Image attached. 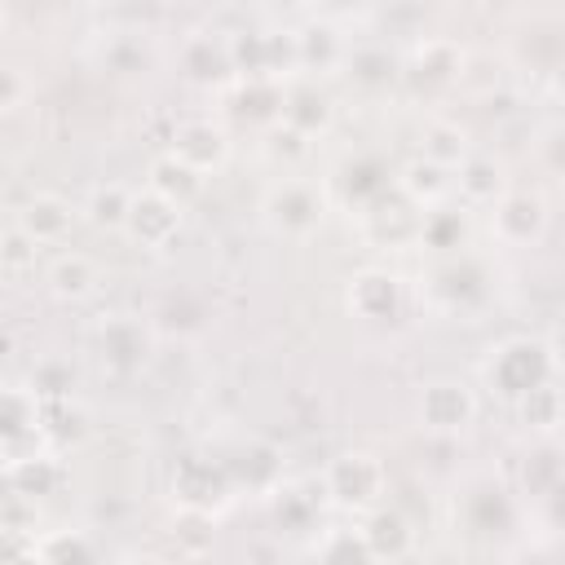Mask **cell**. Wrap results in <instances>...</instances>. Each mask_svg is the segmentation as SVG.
I'll use <instances>...</instances> for the list:
<instances>
[{"mask_svg":"<svg viewBox=\"0 0 565 565\" xmlns=\"http://www.w3.org/2000/svg\"><path fill=\"white\" fill-rule=\"evenodd\" d=\"M556 371H561V362H556L552 344H547V340H534V335H508V340H499V344L490 349L486 366H481L486 384H490L499 397H508V402H516V397H525L530 388L556 380Z\"/></svg>","mask_w":565,"mask_h":565,"instance_id":"6da1fadb","label":"cell"},{"mask_svg":"<svg viewBox=\"0 0 565 565\" xmlns=\"http://www.w3.org/2000/svg\"><path fill=\"white\" fill-rule=\"evenodd\" d=\"M322 494L353 516H366L371 508L384 503L388 494V468L380 455L371 450H340L335 459H327L322 468Z\"/></svg>","mask_w":565,"mask_h":565,"instance_id":"7a4b0ae2","label":"cell"},{"mask_svg":"<svg viewBox=\"0 0 565 565\" xmlns=\"http://www.w3.org/2000/svg\"><path fill=\"white\" fill-rule=\"evenodd\" d=\"M327 216V194L309 177H278L260 199V221L278 238H309Z\"/></svg>","mask_w":565,"mask_h":565,"instance_id":"3957f363","label":"cell"},{"mask_svg":"<svg viewBox=\"0 0 565 565\" xmlns=\"http://www.w3.org/2000/svg\"><path fill=\"white\" fill-rule=\"evenodd\" d=\"M415 419L433 437H459V433H468L472 419H477V393H472V384H463L455 375H437V380L419 384Z\"/></svg>","mask_w":565,"mask_h":565,"instance_id":"277c9868","label":"cell"},{"mask_svg":"<svg viewBox=\"0 0 565 565\" xmlns=\"http://www.w3.org/2000/svg\"><path fill=\"white\" fill-rule=\"evenodd\" d=\"M547 221H552V212H547L543 194H534V190H508L490 207V234L503 247H534V243H543Z\"/></svg>","mask_w":565,"mask_h":565,"instance_id":"5b68a950","label":"cell"},{"mask_svg":"<svg viewBox=\"0 0 565 565\" xmlns=\"http://www.w3.org/2000/svg\"><path fill=\"white\" fill-rule=\"evenodd\" d=\"M344 305L358 322H393L406 309V282L393 269H358L344 287Z\"/></svg>","mask_w":565,"mask_h":565,"instance_id":"8992f818","label":"cell"},{"mask_svg":"<svg viewBox=\"0 0 565 565\" xmlns=\"http://www.w3.org/2000/svg\"><path fill=\"white\" fill-rule=\"evenodd\" d=\"M93 340H97L102 366H106L110 375H137V371L150 362V331H146L141 318L110 313V318L97 322Z\"/></svg>","mask_w":565,"mask_h":565,"instance_id":"52a82bcc","label":"cell"},{"mask_svg":"<svg viewBox=\"0 0 565 565\" xmlns=\"http://www.w3.org/2000/svg\"><path fill=\"white\" fill-rule=\"evenodd\" d=\"M181 221H185V207H177L172 199H163L159 190L141 185L132 194V207H128V221H124V234L150 252H163L177 243L181 234Z\"/></svg>","mask_w":565,"mask_h":565,"instance_id":"ba28073f","label":"cell"},{"mask_svg":"<svg viewBox=\"0 0 565 565\" xmlns=\"http://www.w3.org/2000/svg\"><path fill=\"white\" fill-rule=\"evenodd\" d=\"M362 230L375 247H406V243H419L424 234V212L393 185L384 190L375 203L362 207Z\"/></svg>","mask_w":565,"mask_h":565,"instance_id":"9c48e42d","label":"cell"},{"mask_svg":"<svg viewBox=\"0 0 565 565\" xmlns=\"http://www.w3.org/2000/svg\"><path fill=\"white\" fill-rule=\"evenodd\" d=\"M172 494L181 499V508H199L212 512L216 503H225L234 494V477L225 468V459H203V455H185L172 472Z\"/></svg>","mask_w":565,"mask_h":565,"instance_id":"30bf717a","label":"cell"},{"mask_svg":"<svg viewBox=\"0 0 565 565\" xmlns=\"http://www.w3.org/2000/svg\"><path fill=\"white\" fill-rule=\"evenodd\" d=\"M393 185L428 216V212H437V207H446L455 199V168L450 163H437L428 154H415L411 163L397 168V181Z\"/></svg>","mask_w":565,"mask_h":565,"instance_id":"8fae6325","label":"cell"},{"mask_svg":"<svg viewBox=\"0 0 565 565\" xmlns=\"http://www.w3.org/2000/svg\"><path fill=\"white\" fill-rule=\"evenodd\" d=\"M0 433H4V455H18L22 441H44V397L31 384H9L0 402Z\"/></svg>","mask_w":565,"mask_h":565,"instance_id":"7c38bea8","label":"cell"},{"mask_svg":"<svg viewBox=\"0 0 565 565\" xmlns=\"http://www.w3.org/2000/svg\"><path fill=\"white\" fill-rule=\"evenodd\" d=\"M168 150H172L177 159H185L190 168H199L203 177H212V172H221L225 159H230V137H225V128L212 124V119H185V124H177Z\"/></svg>","mask_w":565,"mask_h":565,"instance_id":"4fadbf2b","label":"cell"},{"mask_svg":"<svg viewBox=\"0 0 565 565\" xmlns=\"http://www.w3.org/2000/svg\"><path fill=\"white\" fill-rule=\"evenodd\" d=\"M75 207L62 199V194H49V190H40V194H31L18 212H13V225L18 230H26L40 247H53V243H62L71 230H75Z\"/></svg>","mask_w":565,"mask_h":565,"instance_id":"5bb4252c","label":"cell"},{"mask_svg":"<svg viewBox=\"0 0 565 565\" xmlns=\"http://www.w3.org/2000/svg\"><path fill=\"white\" fill-rule=\"evenodd\" d=\"M508 172L494 154H468L459 168H455V199L472 212V207H494L503 194H508Z\"/></svg>","mask_w":565,"mask_h":565,"instance_id":"9a60e30c","label":"cell"},{"mask_svg":"<svg viewBox=\"0 0 565 565\" xmlns=\"http://www.w3.org/2000/svg\"><path fill=\"white\" fill-rule=\"evenodd\" d=\"M97 282H102L97 260L84 256V252H57V256L49 260V269H44L49 296H53V300H66V305H79V300L97 296Z\"/></svg>","mask_w":565,"mask_h":565,"instance_id":"2e32d148","label":"cell"},{"mask_svg":"<svg viewBox=\"0 0 565 565\" xmlns=\"http://www.w3.org/2000/svg\"><path fill=\"white\" fill-rule=\"evenodd\" d=\"M296 44H300V75H331V71H344L349 49H353L331 22H305V26L296 31Z\"/></svg>","mask_w":565,"mask_h":565,"instance_id":"e0dca14e","label":"cell"},{"mask_svg":"<svg viewBox=\"0 0 565 565\" xmlns=\"http://www.w3.org/2000/svg\"><path fill=\"white\" fill-rule=\"evenodd\" d=\"M278 119H287V124L300 128L305 137H318V132L331 128L335 106H331V97H327L313 79H296V84L282 88V115H278Z\"/></svg>","mask_w":565,"mask_h":565,"instance_id":"ac0fdd59","label":"cell"},{"mask_svg":"<svg viewBox=\"0 0 565 565\" xmlns=\"http://www.w3.org/2000/svg\"><path fill=\"white\" fill-rule=\"evenodd\" d=\"M362 534H366L371 561H402V556H411V547H415L411 521H406L397 508H384V503L362 516Z\"/></svg>","mask_w":565,"mask_h":565,"instance_id":"d6986e66","label":"cell"},{"mask_svg":"<svg viewBox=\"0 0 565 565\" xmlns=\"http://www.w3.org/2000/svg\"><path fill=\"white\" fill-rule=\"evenodd\" d=\"M4 481L13 494L22 499H44L62 486V463L49 450H26V455H9L4 459Z\"/></svg>","mask_w":565,"mask_h":565,"instance_id":"ffe728a7","label":"cell"},{"mask_svg":"<svg viewBox=\"0 0 565 565\" xmlns=\"http://www.w3.org/2000/svg\"><path fill=\"white\" fill-rule=\"evenodd\" d=\"M146 185L159 190L163 199H172L177 207H190V203H199L207 177H203L199 168H190L185 159H177L172 150H163L159 159H150V168H146Z\"/></svg>","mask_w":565,"mask_h":565,"instance_id":"44dd1931","label":"cell"},{"mask_svg":"<svg viewBox=\"0 0 565 565\" xmlns=\"http://www.w3.org/2000/svg\"><path fill=\"white\" fill-rule=\"evenodd\" d=\"M225 468H230V477H234V490H274L278 481H282V468H278V450L274 446H265V441H247L234 459H225Z\"/></svg>","mask_w":565,"mask_h":565,"instance_id":"7402d4cb","label":"cell"},{"mask_svg":"<svg viewBox=\"0 0 565 565\" xmlns=\"http://www.w3.org/2000/svg\"><path fill=\"white\" fill-rule=\"evenodd\" d=\"M516 415H521V424L534 428V433H556V428L565 424V388H561L556 380L530 388L525 397H516Z\"/></svg>","mask_w":565,"mask_h":565,"instance_id":"603a6c76","label":"cell"},{"mask_svg":"<svg viewBox=\"0 0 565 565\" xmlns=\"http://www.w3.org/2000/svg\"><path fill=\"white\" fill-rule=\"evenodd\" d=\"M132 185H124V181H97L93 190H88V199H84V216L97 225V230H124V221H128V207H132Z\"/></svg>","mask_w":565,"mask_h":565,"instance_id":"cb8c5ba5","label":"cell"},{"mask_svg":"<svg viewBox=\"0 0 565 565\" xmlns=\"http://www.w3.org/2000/svg\"><path fill=\"white\" fill-rule=\"evenodd\" d=\"M269 512H274V525L287 530V534H309L313 521H318V499H309L300 486H274L269 490Z\"/></svg>","mask_w":565,"mask_h":565,"instance_id":"d4e9b609","label":"cell"},{"mask_svg":"<svg viewBox=\"0 0 565 565\" xmlns=\"http://www.w3.org/2000/svg\"><path fill=\"white\" fill-rule=\"evenodd\" d=\"M31 556L49 561V565H79V561L97 556V543L88 539V530H44L31 543Z\"/></svg>","mask_w":565,"mask_h":565,"instance_id":"484cf974","label":"cell"},{"mask_svg":"<svg viewBox=\"0 0 565 565\" xmlns=\"http://www.w3.org/2000/svg\"><path fill=\"white\" fill-rule=\"evenodd\" d=\"M181 71H185L190 79H199V84L221 79L225 71H234V66H230V44H225V40H212V35L185 40V49H181Z\"/></svg>","mask_w":565,"mask_h":565,"instance_id":"4316f807","label":"cell"},{"mask_svg":"<svg viewBox=\"0 0 565 565\" xmlns=\"http://www.w3.org/2000/svg\"><path fill=\"white\" fill-rule=\"evenodd\" d=\"M459 66H463V49L450 44V40H424V44L415 49V57L406 62V71H411L415 79H441V84L455 79Z\"/></svg>","mask_w":565,"mask_h":565,"instance_id":"83f0119b","label":"cell"},{"mask_svg":"<svg viewBox=\"0 0 565 565\" xmlns=\"http://www.w3.org/2000/svg\"><path fill=\"white\" fill-rule=\"evenodd\" d=\"M344 75L362 88H384L397 79V62L388 49H375V44H362V49H349V62H344Z\"/></svg>","mask_w":565,"mask_h":565,"instance_id":"f1b7e54d","label":"cell"},{"mask_svg":"<svg viewBox=\"0 0 565 565\" xmlns=\"http://www.w3.org/2000/svg\"><path fill=\"white\" fill-rule=\"evenodd\" d=\"M463 230H468V207H463V203H459V207L446 203V207H437V212L424 216V234H419V243L450 252V247L463 243Z\"/></svg>","mask_w":565,"mask_h":565,"instance_id":"f546056e","label":"cell"},{"mask_svg":"<svg viewBox=\"0 0 565 565\" xmlns=\"http://www.w3.org/2000/svg\"><path fill=\"white\" fill-rule=\"evenodd\" d=\"M424 154H428V159H437V163L459 168L472 150H468V137H463V128H459V124H441V119H433V124L424 128Z\"/></svg>","mask_w":565,"mask_h":565,"instance_id":"4dcf8cb0","label":"cell"},{"mask_svg":"<svg viewBox=\"0 0 565 565\" xmlns=\"http://www.w3.org/2000/svg\"><path fill=\"white\" fill-rule=\"evenodd\" d=\"M309 146H313V137H305V132L291 128L287 119H274V124L265 128V154H269L274 163H282V168H296V163L309 154Z\"/></svg>","mask_w":565,"mask_h":565,"instance_id":"1f68e13d","label":"cell"},{"mask_svg":"<svg viewBox=\"0 0 565 565\" xmlns=\"http://www.w3.org/2000/svg\"><path fill=\"white\" fill-rule=\"evenodd\" d=\"M44 402H66L71 397V388H75V371L66 366V362H40L35 371H31V380H26Z\"/></svg>","mask_w":565,"mask_h":565,"instance_id":"d6a6232c","label":"cell"},{"mask_svg":"<svg viewBox=\"0 0 565 565\" xmlns=\"http://www.w3.org/2000/svg\"><path fill=\"white\" fill-rule=\"evenodd\" d=\"M35 252H40V243H35L26 230H18V225H9V230H4L0 265H4V274H9V278H18V274L35 269Z\"/></svg>","mask_w":565,"mask_h":565,"instance_id":"836d02e7","label":"cell"},{"mask_svg":"<svg viewBox=\"0 0 565 565\" xmlns=\"http://www.w3.org/2000/svg\"><path fill=\"white\" fill-rule=\"evenodd\" d=\"M318 556L322 561H371V547H366L362 525L358 530H327L322 543H318Z\"/></svg>","mask_w":565,"mask_h":565,"instance_id":"e575fe53","label":"cell"},{"mask_svg":"<svg viewBox=\"0 0 565 565\" xmlns=\"http://www.w3.org/2000/svg\"><path fill=\"white\" fill-rule=\"evenodd\" d=\"M18 106H22V71L18 66H4V75H0V110L13 115Z\"/></svg>","mask_w":565,"mask_h":565,"instance_id":"d590c367","label":"cell"},{"mask_svg":"<svg viewBox=\"0 0 565 565\" xmlns=\"http://www.w3.org/2000/svg\"><path fill=\"white\" fill-rule=\"evenodd\" d=\"M547 93H552V102L565 106V62H556V71L547 75Z\"/></svg>","mask_w":565,"mask_h":565,"instance_id":"8d00e7d4","label":"cell"},{"mask_svg":"<svg viewBox=\"0 0 565 565\" xmlns=\"http://www.w3.org/2000/svg\"><path fill=\"white\" fill-rule=\"evenodd\" d=\"M547 344H552V353H556V362L565 366V322L556 327V340H547Z\"/></svg>","mask_w":565,"mask_h":565,"instance_id":"74e56055","label":"cell"}]
</instances>
